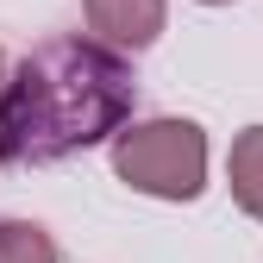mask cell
<instances>
[{
    "label": "cell",
    "instance_id": "obj_1",
    "mask_svg": "<svg viewBox=\"0 0 263 263\" xmlns=\"http://www.w3.org/2000/svg\"><path fill=\"white\" fill-rule=\"evenodd\" d=\"M125 107H132V69L113 50L82 38L44 44L0 88V157L50 163L82 144H101L107 132H119Z\"/></svg>",
    "mask_w": 263,
    "mask_h": 263
},
{
    "label": "cell",
    "instance_id": "obj_2",
    "mask_svg": "<svg viewBox=\"0 0 263 263\" xmlns=\"http://www.w3.org/2000/svg\"><path fill=\"white\" fill-rule=\"evenodd\" d=\"M113 170L157 201H194L207 188V138L194 119H151L119 132L113 144Z\"/></svg>",
    "mask_w": 263,
    "mask_h": 263
},
{
    "label": "cell",
    "instance_id": "obj_3",
    "mask_svg": "<svg viewBox=\"0 0 263 263\" xmlns=\"http://www.w3.org/2000/svg\"><path fill=\"white\" fill-rule=\"evenodd\" d=\"M88 25L113 44L144 50L157 31H163V0H88Z\"/></svg>",
    "mask_w": 263,
    "mask_h": 263
},
{
    "label": "cell",
    "instance_id": "obj_4",
    "mask_svg": "<svg viewBox=\"0 0 263 263\" xmlns=\"http://www.w3.org/2000/svg\"><path fill=\"white\" fill-rule=\"evenodd\" d=\"M226 182H232V201H238L251 219H263V125H251V132H238V138H232Z\"/></svg>",
    "mask_w": 263,
    "mask_h": 263
},
{
    "label": "cell",
    "instance_id": "obj_5",
    "mask_svg": "<svg viewBox=\"0 0 263 263\" xmlns=\"http://www.w3.org/2000/svg\"><path fill=\"white\" fill-rule=\"evenodd\" d=\"M0 263H57V245L25 219H0Z\"/></svg>",
    "mask_w": 263,
    "mask_h": 263
},
{
    "label": "cell",
    "instance_id": "obj_6",
    "mask_svg": "<svg viewBox=\"0 0 263 263\" xmlns=\"http://www.w3.org/2000/svg\"><path fill=\"white\" fill-rule=\"evenodd\" d=\"M0 88H7V76H0Z\"/></svg>",
    "mask_w": 263,
    "mask_h": 263
}]
</instances>
